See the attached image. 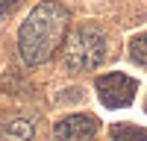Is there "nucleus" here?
Segmentation results:
<instances>
[{"label":"nucleus","instance_id":"7","mask_svg":"<svg viewBox=\"0 0 147 141\" xmlns=\"http://www.w3.org/2000/svg\"><path fill=\"white\" fill-rule=\"evenodd\" d=\"M129 50H132V59H136L138 65H144V68H147V35H138V38L132 41Z\"/></svg>","mask_w":147,"mask_h":141},{"label":"nucleus","instance_id":"1","mask_svg":"<svg viewBox=\"0 0 147 141\" xmlns=\"http://www.w3.org/2000/svg\"><path fill=\"white\" fill-rule=\"evenodd\" d=\"M65 35H68V9L62 3L44 0L27 15V21H24V27L18 32L21 59L32 68L44 65L62 47Z\"/></svg>","mask_w":147,"mask_h":141},{"label":"nucleus","instance_id":"2","mask_svg":"<svg viewBox=\"0 0 147 141\" xmlns=\"http://www.w3.org/2000/svg\"><path fill=\"white\" fill-rule=\"evenodd\" d=\"M106 59V38L97 27H74L62 41V65L68 70H91Z\"/></svg>","mask_w":147,"mask_h":141},{"label":"nucleus","instance_id":"4","mask_svg":"<svg viewBox=\"0 0 147 141\" xmlns=\"http://www.w3.org/2000/svg\"><path fill=\"white\" fill-rule=\"evenodd\" d=\"M97 129H100V124L94 115H68L62 121H56L53 138L56 141H88Z\"/></svg>","mask_w":147,"mask_h":141},{"label":"nucleus","instance_id":"5","mask_svg":"<svg viewBox=\"0 0 147 141\" xmlns=\"http://www.w3.org/2000/svg\"><path fill=\"white\" fill-rule=\"evenodd\" d=\"M32 138V124L21 115H6L0 117V141H30Z\"/></svg>","mask_w":147,"mask_h":141},{"label":"nucleus","instance_id":"6","mask_svg":"<svg viewBox=\"0 0 147 141\" xmlns=\"http://www.w3.org/2000/svg\"><path fill=\"white\" fill-rule=\"evenodd\" d=\"M112 141H147V129L136 124H115L112 126Z\"/></svg>","mask_w":147,"mask_h":141},{"label":"nucleus","instance_id":"8","mask_svg":"<svg viewBox=\"0 0 147 141\" xmlns=\"http://www.w3.org/2000/svg\"><path fill=\"white\" fill-rule=\"evenodd\" d=\"M18 3H21V0H0V18H6V15H9V12L15 9Z\"/></svg>","mask_w":147,"mask_h":141},{"label":"nucleus","instance_id":"3","mask_svg":"<svg viewBox=\"0 0 147 141\" xmlns=\"http://www.w3.org/2000/svg\"><path fill=\"white\" fill-rule=\"evenodd\" d=\"M138 91V82L127 77V74H109V77H100L97 79V97L103 100V106L109 109H124V106L132 103Z\"/></svg>","mask_w":147,"mask_h":141}]
</instances>
